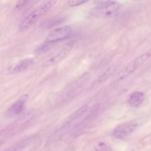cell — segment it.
I'll return each instance as SVG.
<instances>
[{
    "instance_id": "6da1fadb",
    "label": "cell",
    "mask_w": 151,
    "mask_h": 151,
    "mask_svg": "<svg viewBox=\"0 0 151 151\" xmlns=\"http://www.w3.org/2000/svg\"><path fill=\"white\" fill-rule=\"evenodd\" d=\"M57 0H48L30 12L21 22L19 30L23 32L29 28L43 15L48 12L57 2Z\"/></svg>"
},
{
    "instance_id": "7a4b0ae2",
    "label": "cell",
    "mask_w": 151,
    "mask_h": 151,
    "mask_svg": "<svg viewBox=\"0 0 151 151\" xmlns=\"http://www.w3.org/2000/svg\"><path fill=\"white\" fill-rule=\"evenodd\" d=\"M120 7L121 5L117 2L101 4L92 8L89 14L94 18H110L118 14Z\"/></svg>"
},
{
    "instance_id": "3957f363",
    "label": "cell",
    "mask_w": 151,
    "mask_h": 151,
    "mask_svg": "<svg viewBox=\"0 0 151 151\" xmlns=\"http://www.w3.org/2000/svg\"><path fill=\"white\" fill-rule=\"evenodd\" d=\"M151 56V51H147L131 61L118 74L119 78L123 79L133 73L136 69L140 67Z\"/></svg>"
},
{
    "instance_id": "277c9868",
    "label": "cell",
    "mask_w": 151,
    "mask_h": 151,
    "mask_svg": "<svg viewBox=\"0 0 151 151\" xmlns=\"http://www.w3.org/2000/svg\"><path fill=\"white\" fill-rule=\"evenodd\" d=\"M35 116V112L31 111L27 113H25L24 116L16 120L14 122L9 124L8 127H6L4 131V134H13L15 132H18L19 130L21 129L24 127L26 124L29 123L31 120Z\"/></svg>"
},
{
    "instance_id": "5b68a950",
    "label": "cell",
    "mask_w": 151,
    "mask_h": 151,
    "mask_svg": "<svg viewBox=\"0 0 151 151\" xmlns=\"http://www.w3.org/2000/svg\"><path fill=\"white\" fill-rule=\"evenodd\" d=\"M71 33V28L68 25H64L51 31L47 35L44 41L55 43L68 38Z\"/></svg>"
},
{
    "instance_id": "8992f818",
    "label": "cell",
    "mask_w": 151,
    "mask_h": 151,
    "mask_svg": "<svg viewBox=\"0 0 151 151\" xmlns=\"http://www.w3.org/2000/svg\"><path fill=\"white\" fill-rule=\"evenodd\" d=\"M137 125L138 124L135 120L121 124L113 130L112 135L117 139H123L133 132Z\"/></svg>"
},
{
    "instance_id": "52a82bcc",
    "label": "cell",
    "mask_w": 151,
    "mask_h": 151,
    "mask_svg": "<svg viewBox=\"0 0 151 151\" xmlns=\"http://www.w3.org/2000/svg\"><path fill=\"white\" fill-rule=\"evenodd\" d=\"M33 61V58H25L17 61L6 66L3 70V74L5 75H12L21 73L29 67L32 64Z\"/></svg>"
},
{
    "instance_id": "ba28073f",
    "label": "cell",
    "mask_w": 151,
    "mask_h": 151,
    "mask_svg": "<svg viewBox=\"0 0 151 151\" xmlns=\"http://www.w3.org/2000/svg\"><path fill=\"white\" fill-rule=\"evenodd\" d=\"M74 45V41H71L68 42L61 50L52 55L44 63V66H50L55 64L65 58L72 50Z\"/></svg>"
},
{
    "instance_id": "9c48e42d",
    "label": "cell",
    "mask_w": 151,
    "mask_h": 151,
    "mask_svg": "<svg viewBox=\"0 0 151 151\" xmlns=\"http://www.w3.org/2000/svg\"><path fill=\"white\" fill-rule=\"evenodd\" d=\"M90 77V74L88 73H85L80 77H78L65 88V91L64 92V97L68 98L73 95H74L75 92H76L78 89L81 88V87H82L88 80Z\"/></svg>"
},
{
    "instance_id": "30bf717a",
    "label": "cell",
    "mask_w": 151,
    "mask_h": 151,
    "mask_svg": "<svg viewBox=\"0 0 151 151\" xmlns=\"http://www.w3.org/2000/svg\"><path fill=\"white\" fill-rule=\"evenodd\" d=\"M28 99V94H25L22 95L8 109L6 112L7 114L11 116H16L20 114L22 111Z\"/></svg>"
},
{
    "instance_id": "8fae6325",
    "label": "cell",
    "mask_w": 151,
    "mask_h": 151,
    "mask_svg": "<svg viewBox=\"0 0 151 151\" xmlns=\"http://www.w3.org/2000/svg\"><path fill=\"white\" fill-rule=\"evenodd\" d=\"M145 93L142 91H136L133 93L128 99L129 104L132 107H138L143 101L145 99Z\"/></svg>"
},
{
    "instance_id": "7c38bea8",
    "label": "cell",
    "mask_w": 151,
    "mask_h": 151,
    "mask_svg": "<svg viewBox=\"0 0 151 151\" xmlns=\"http://www.w3.org/2000/svg\"><path fill=\"white\" fill-rule=\"evenodd\" d=\"M89 106L87 104H85L83 105V106H81L80 108H79L78 110H77L74 113H73L67 119V121L66 122V124L70 123L71 122L78 119V118H80L84 113H85L88 109Z\"/></svg>"
},
{
    "instance_id": "4fadbf2b",
    "label": "cell",
    "mask_w": 151,
    "mask_h": 151,
    "mask_svg": "<svg viewBox=\"0 0 151 151\" xmlns=\"http://www.w3.org/2000/svg\"><path fill=\"white\" fill-rule=\"evenodd\" d=\"M64 18L61 17H55L46 20L41 24V27L44 28H51L56 25H58L60 23L63 22Z\"/></svg>"
},
{
    "instance_id": "5bb4252c",
    "label": "cell",
    "mask_w": 151,
    "mask_h": 151,
    "mask_svg": "<svg viewBox=\"0 0 151 151\" xmlns=\"http://www.w3.org/2000/svg\"><path fill=\"white\" fill-rule=\"evenodd\" d=\"M54 42H45L42 44H41L40 45L37 47V48L35 50V52L37 54H45L49 51L51 50V49L52 48V47L54 45Z\"/></svg>"
},
{
    "instance_id": "9a60e30c",
    "label": "cell",
    "mask_w": 151,
    "mask_h": 151,
    "mask_svg": "<svg viewBox=\"0 0 151 151\" xmlns=\"http://www.w3.org/2000/svg\"><path fill=\"white\" fill-rule=\"evenodd\" d=\"M31 139L30 137H28L27 139H25L24 140H22L19 142L14 144L13 145L9 146V147L5 149L3 151H19L22 147H24L25 145H27Z\"/></svg>"
},
{
    "instance_id": "2e32d148",
    "label": "cell",
    "mask_w": 151,
    "mask_h": 151,
    "mask_svg": "<svg viewBox=\"0 0 151 151\" xmlns=\"http://www.w3.org/2000/svg\"><path fill=\"white\" fill-rule=\"evenodd\" d=\"M119 68V65L117 64L115 65H113L111 66H110L109 68H107V70L103 73V74L99 78V82H103L104 81H105L106 80H107L108 78H109L111 75H113L117 70V68Z\"/></svg>"
},
{
    "instance_id": "e0dca14e",
    "label": "cell",
    "mask_w": 151,
    "mask_h": 151,
    "mask_svg": "<svg viewBox=\"0 0 151 151\" xmlns=\"http://www.w3.org/2000/svg\"><path fill=\"white\" fill-rule=\"evenodd\" d=\"M35 1L36 0H18L15 4V8L18 10L23 9Z\"/></svg>"
},
{
    "instance_id": "ac0fdd59",
    "label": "cell",
    "mask_w": 151,
    "mask_h": 151,
    "mask_svg": "<svg viewBox=\"0 0 151 151\" xmlns=\"http://www.w3.org/2000/svg\"><path fill=\"white\" fill-rule=\"evenodd\" d=\"M88 1L89 0H68L67 5L71 7L77 6L82 5Z\"/></svg>"
},
{
    "instance_id": "d6986e66",
    "label": "cell",
    "mask_w": 151,
    "mask_h": 151,
    "mask_svg": "<svg viewBox=\"0 0 151 151\" xmlns=\"http://www.w3.org/2000/svg\"><path fill=\"white\" fill-rule=\"evenodd\" d=\"M95 149L96 151H110L109 147L106 143L102 142L98 143L96 146Z\"/></svg>"
},
{
    "instance_id": "ffe728a7",
    "label": "cell",
    "mask_w": 151,
    "mask_h": 151,
    "mask_svg": "<svg viewBox=\"0 0 151 151\" xmlns=\"http://www.w3.org/2000/svg\"><path fill=\"white\" fill-rule=\"evenodd\" d=\"M111 1H113V0H94L93 3L96 5H98V4H104V3H107V2H110Z\"/></svg>"
},
{
    "instance_id": "44dd1931",
    "label": "cell",
    "mask_w": 151,
    "mask_h": 151,
    "mask_svg": "<svg viewBox=\"0 0 151 151\" xmlns=\"http://www.w3.org/2000/svg\"><path fill=\"white\" fill-rule=\"evenodd\" d=\"M133 1H138V0H133Z\"/></svg>"
}]
</instances>
